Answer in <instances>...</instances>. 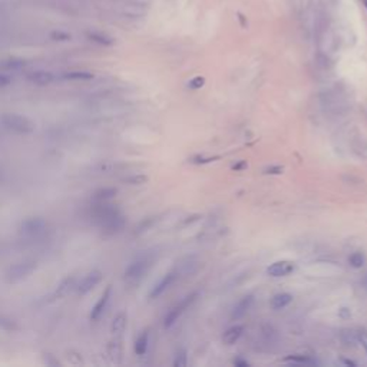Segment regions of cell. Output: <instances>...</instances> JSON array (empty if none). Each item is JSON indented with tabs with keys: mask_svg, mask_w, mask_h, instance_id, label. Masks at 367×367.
<instances>
[{
	"mask_svg": "<svg viewBox=\"0 0 367 367\" xmlns=\"http://www.w3.org/2000/svg\"><path fill=\"white\" fill-rule=\"evenodd\" d=\"M338 317H340V318H343V320L350 318V317H352V312H350V308H347V307H342V308L338 310Z\"/></svg>",
	"mask_w": 367,
	"mask_h": 367,
	"instance_id": "obj_34",
	"label": "cell"
},
{
	"mask_svg": "<svg viewBox=\"0 0 367 367\" xmlns=\"http://www.w3.org/2000/svg\"><path fill=\"white\" fill-rule=\"evenodd\" d=\"M292 302V296L290 292H280V294H276L271 298L270 306L272 310H282V308H286Z\"/></svg>",
	"mask_w": 367,
	"mask_h": 367,
	"instance_id": "obj_16",
	"label": "cell"
},
{
	"mask_svg": "<svg viewBox=\"0 0 367 367\" xmlns=\"http://www.w3.org/2000/svg\"><path fill=\"white\" fill-rule=\"evenodd\" d=\"M348 262L354 268H362L364 266V262H366V258H364V256L362 252H353L350 256V258H348Z\"/></svg>",
	"mask_w": 367,
	"mask_h": 367,
	"instance_id": "obj_26",
	"label": "cell"
},
{
	"mask_svg": "<svg viewBox=\"0 0 367 367\" xmlns=\"http://www.w3.org/2000/svg\"><path fill=\"white\" fill-rule=\"evenodd\" d=\"M148 181L146 175H142V174H132L130 176L124 178V182L130 184V185H142Z\"/></svg>",
	"mask_w": 367,
	"mask_h": 367,
	"instance_id": "obj_25",
	"label": "cell"
},
{
	"mask_svg": "<svg viewBox=\"0 0 367 367\" xmlns=\"http://www.w3.org/2000/svg\"><path fill=\"white\" fill-rule=\"evenodd\" d=\"M152 262H154V258L151 256H142L140 258L134 260L125 270V274H124L125 281L130 284H138L145 277V274L150 271Z\"/></svg>",
	"mask_w": 367,
	"mask_h": 367,
	"instance_id": "obj_2",
	"label": "cell"
},
{
	"mask_svg": "<svg viewBox=\"0 0 367 367\" xmlns=\"http://www.w3.org/2000/svg\"><path fill=\"white\" fill-rule=\"evenodd\" d=\"M12 84V78L6 74H0V89L9 86Z\"/></svg>",
	"mask_w": 367,
	"mask_h": 367,
	"instance_id": "obj_33",
	"label": "cell"
},
{
	"mask_svg": "<svg viewBox=\"0 0 367 367\" xmlns=\"http://www.w3.org/2000/svg\"><path fill=\"white\" fill-rule=\"evenodd\" d=\"M363 284H364V286H366V287H367V274H366V277L363 278Z\"/></svg>",
	"mask_w": 367,
	"mask_h": 367,
	"instance_id": "obj_38",
	"label": "cell"
},
{
	"mask_svg": "<svg viewBox=\"0 0 367 367\" xmlns=\"http://www.w3.org/2000/svg\"><path fill=\"white\" fill-rule=\"evenodd\" d=\"M0 122L6 130H12L14 134H32L34 130V124L29 118L19 115V114H3L0 116Z\"/></svg>",
	"mask_w": 367,
	"mask_h": 367,
	"instance_id": "obj_3",
	"label": "cell"
},
{
	"mask_svg": "<svg viewBox=\"0 0 367 367\" xmlns=\"http://www.w3.org/2000/svg\"><path fill=\"white\" fill-rule=\"evenodd\" d=\"M294 271V262L292 261H288V260H281V261H277L274 264H271L270 267L267 268V274L270 277H286L288 274H292Z\"/></svg>",
	"mask_w": 367,
	"mask_h": 367,
	"instance_id": "obj_9",
	"label": "cell"
},
{
	"mask_svg": "<svg viewBox=\"0 0 367 367\" xmlns=\"http://www.w3.org/2000/svg\"><path fill=\"white\" fill-rule=\"evenodd\" d=\"M86 36L90 42L99 44V46H106V48H108V46H112V44H114V39H112L110 36H108L106 33L88 32Z\"/></svg>",
	"mask_w": 367,
	"mask_h": 367,
	"instance_id": "obj_17",
	"label": "cell"
},
{
	"mask_svg": "<svg viewBox=\"0 0 367 367\" xmlns=\"http://www.w3.org/2000/svg\"><path fill=\"white\" fill-rule=\"evenodd\" d=\"M188 363V357H186V352L185 350H181L176 353L175 356V360H174V366L175 367H185Z\"/></svg>",
	"mask_w": 367,
	"mask_h": 367,
	"instance_id": "obj_27",
	"label": "cell"
},
{
	"mask_svg": "<svg viewBox=\"0 0 367 367\" xmlns=\"http://www.w3.org/2000/svg\"><path fill=\"white\" fill-rule=\"evenodd\" d=\"M102 278H104V274H102L99 270L90 271V272H88L82 280L79 281V284L76 286V287H78L76 290H78V292H79L80 296H85V294H88L89 292H92L98 284L102 281Z\"/></svg>",
	"mask_w": 367,
	"mask_h": 367,
	"instance_id": "obj_8",
	"label": "cell"
},
{
	"mask_svg": "<svg viewBox=\"0 0 367 367\" xmlns=\"http://www.w3.org/2000/svg\"><path fill=\"white\" fill-rule=\"evenodd\" d=\"M0 175H2V174H0Z\"/></svg>",
	"mask_w": 367,
	"mask_h": 367,
	"instance_id": "obj_40",
	"label": "cell"
},
{
	"mask_svg": "<svg viewBox=\"0 0 367 367\" xmlns=\"http://www.w3.org/2000/svg\"><path fill=\"white\" fill-rule=\"evenodd\" d=\"M48 228V222L42 216H30L20 224V234L28 238L40 237Z\"/></svg>",
	"mask_w": 367,
	"mask_h": 367,
	"instance_id": "obj_6",
	"label": "cell"
},
{
	"mask_svg": "<svg viewBox=\"0 0 367 367\" xmlns=\"http://www.w3.org/2000/svg\"><path fill=\"white\" fill-rule=\"evenodd\" d=\"M282 172V166H270L266 170V174H271V175H278Z\"/></svg>",
	"mask_w": 367,
	"mask_h": 367,
	"instance_id": "obj_36",
	"label": "cell"
},
{
	"mask_svg": "<svg viewBox=\"0 0 367 367\" xmlns=\"http://www.w3.org/2000/svg\"><path fill=\"white\" fill-rule=\"evenodd\" d=\"M95 78V75L92 72H88V70H70V72H66L64 75V79L66 80H92Z\"/></svg>",
	"mask_w": 367,
	"mask_h": 367,
	"instance_id": "obj_20",
	"label": "cell"
},
{
	"mask_svg": "<svg viewBox=\"0 0 367 367\" xmlns=\"http://www.w3.org/2000/svg\"><path fill=\"white\" fill-rule=\"evenodd\" d=\"M0 327L2 328H13V322L9 318H3L0 317Z\"/></svg>",
	"mask_w": 367,
	"mask_h": 367,
	"instance_id": "obj_35",
	"label": "cell"
},
{
	"mask_svg": "<svg viewBox=\"0 0 367 367\" xmlns=\"http://www.w3.org/2000/svg\"><path fill=\"white\" fill-rule=\"evenodd\" d=\"M340 340L346 347H354L357 343V332L356 330H352V328H344L342 330L340 333Z\"/></svg>",
	"mask_w": 367,
	"mask_h": 367,
	"instance_id": "obj_21",
	"label": "cell"
},
{
	"mask_svg": "<svg viewBox=\"0 0 367 367\" xmlns=\"http://www.w3.org/2000/svg\"><path fill=\"white\" fill-rule=\"evenodd\" d=\"M126 326H128V316H126V313L120 312L114 317V320L110 323V333L114 336H120L125 332Z\"/></svg>",
	"mask_w": 367,
	"mask_h": 367,
	"instance_id": "obj_14",
	"label": "cell"
},
{
	"mask_svg": "<svg viewBox=\"0 0 367 367\" xmlns=\"http://www.w3.org/2000/svg\"><path fill=\"white\" fill-rule=\"evenodd\" d=\"M236 364H238V366H248V363L247 362H234Z\"/></svg>",
	"mask_w": 367,
	"mask_h": 367,
	"instance_id": "obj_37",
	"label": "cell"
},
{
	"mask_svg": "<svg viewBox=\"0 0 367 367\" xmlns=\"http://www.w3.org/2000/svg\"><path fill=\"white\" fill-rule=\"evenodd\" d=\"M74 286H75V278H74V277H66L65 280L59 284V287L56 288L54 296H56V297H65L66 294L72 290Z\"/></svg>",
	"mask_w": 367,
	"mask_h": 367,
	"instance_id": "obj_24",
	"label": "cell"
},
{
	"mask_svg": "<svg viewBox=\"0 0 367 367\" xmlns=\"http://www.w3.org/2000/svg\"><path fill=\"white\" fill-rule=\"evenodd\" d=\"M28 80L34 84V85H38V86H46V85H50V84L54 82V74H50V72H48V70L39 69V70H33V72H30V74L28 75Z\"/></svg>",
	"mask_w": 367,
	"mask_h": 367,
	"instance_id": "obj_12",
	"label": "cell"
},
{
	"mask_svg": "<svg viewBox=\"0 0 367 367\" xmlns=\"http://www.w3.org/2000/svg\"><path fill=\"white\" fill-rule=\"evenodd\" d=\"M68 358H69V362L72 364H80L82 363V356L78 352H74V350L68 352Z\"/></svg>",
	"mask_w": 367,
	"mask_h": 367,
	"instance_id": "obj_32",
	"label": "cell"
},
{
	"mask_svg": "<svg viewBox=\"0 0 367 367\" xmlns=\"http://www.w3.org/2000/svg\"><path fill=\"white\" fill-rule=\"evenodd\" d=\"M36 268H38V262L34 260H23L20 262L13 264L10 268L6 271L4 278L8 282H19V281L28 278Z\"/></svg>",
	"mask_w": 367,
	"mask_h": 367,
	"instance_id": "obj_4",
	"label": "cell"
},
{
	"mask_svg": "<svg viewBox=\"0 0 367 367\" xmlns=\"http://www.w3.org/2000/svg\"><path fill=\"white\" fill-rule=\"evenodd\" d=\"M196 297H198V292H191V294H188V296H185L184 298H181V300L176 302L172 308L166 313L165 318H164V326H165L166 328H170L171 326H174V324L176 323L178 318L186 312V308H190V307L192 306V302L196 300Z\"/></svg>",
	"mask_w": 367,
	"mask_h": 367,
	"instance_id": "obj_5",
	"label": "cell"
},
{
	"mask_svg": "<svg viewBox=\"0 0 367 367\" xmlns=\"http://www.w3.org/2000/svg\"><path fill=\"white\" fill-rule=\"evenodd\" d=\"M204 85H206V79H204L202 76H195V78H192V79L188 82V88H190V89H194V90L201 89Z\"/></svg>",
	"mask_w": 367,
	"mask_h": 367,
	"instance_id": "obj_28",
	"label": "cell"
},
{
	"mask_svg": "<svg viewBox=\"0 0 367 367\" xmlns=\"http://www.w3.org/2000/svg\"><path fill=\"white\" fill-rule=\"evenodd\" d=\"M26 65V62L22 59H16V58H10V59H6L0 64V68L6 72H10V70H19Z\"/></svg>",
	"mask_w": 367,
	"mask_h": 367,
	"instance_id": "obj_22",
	"label": "cell"
},
{
	"mask_svg": "<svg viewBox=\"0 0 367 367\" xmlns=\"http://www.w3.org/2000/svg\"><path fill=\"white\" fill-rule=\"evenodd\" d=\"M148 344H150V334L148 332H144L142 334L135 340V354L136 356H144L148 350Z\"/></svg>",
	"mask_w": 367,
	"mask_h": 367,
	"instance_id": "obj_19",
	"label": "cell"
},
{
	"mask_svg": "<svg viewBox=\"0 0 367 367\" xmlns=\"http://www.w3.org/2000/svg\"><path fill=\"white\" fill-rule=\"evenodd\" d=\"M242 333H244V327L242 326H238V324L237 326H232L222 336V343L227 346L236 344L238 340L241 338Z\"/></svg>",
	"mask_w": 367,
	"mask_h": 367,
	"instance_id": "obj_15",
	"label": "cell"
},
{
	"mask_svg": "<svg viewBox=\"0 0 367 367\" xmlns=\"http://www.w3.org/2000/svg\"><path fill=\"white\" fill-rule=\"evenodd\" d=\"M200 268V261L195 257H186L184 258L180 266L176 267V270L180 271L181 276H194L195 272Z\"/></svg>",
	"mask_w": 367,
	"mask_h": 367,
	"instance_id": "obj_13",
	"label": "cell"
},
{
	"mask_svg": "<svg viewBox=\"0 0 367 367\" xmlns=\"http://www.w3.org/2000/svg\"><path fill=\"white\" fill-rule=\"evenodd\" d=\"M110 296H112V288H110V286H109V287L105 288V292H102V296L99 297V300H98L96 304H95L94 308H92V312H90V320H92V322H96V320L100 318V316L104 314V312H105L106 307H108Z\"/></svg>",
	"mask_w": 367,
	"mask_h": 367,
	"instance_id": "obj_10",
	"label": "cell"
},
{
	"mask_svg": "<svg viewBox=\"0 0 367 367\" xmlns=\"http://www.w3.org/2000/svg\"><path fill=\"white\" fill-rule=\"evenodd\" d=\"M50 38L54 40H56V42H68V40H70V34L66 32H62V30H54V32H52Z\"/></svg>",
	"mask_w": 367,
	"mask_h": 367,
	"instance_id": "obj_29",
	"label": "cell"
},
{
	"mask_svg": "<svg viewBox=\"0 0 367 367\" xmlns=\"http://www.w3.org/2000/svg\"><path fill=\"white\" fill-rule=\"evenodd\" d=\"M180 277H181V274H180V271L176 270V268H174L172 271L166 272L161 280L158 281V282L152 287L151 292H150V298L154 300V298L161 297L162 294L166 292V290L172 286L174 282H176V280H178Z\"/></svg>",
	"mask_w": 367,
	"mask_h": 367,
	"instance_id": "obj_7",
	"label": "cell"
},
{
	"mask_svg": "<svg viewBox=\"0 0 367 367\" xmlns=\"http://www.w3.org/2000/svg\"><path fill=\"white\" fill-rule=\"evenodd\" d=\"M92 214L99 224V227L104 228L105 231L118 232L125 227V218L120 214V211L115 206L105 204V201L94 206Z\"/></svg>",
	"mask_w": 367,
	"mask_h": 367,
	"instance_id": "obj_1",
	"label": "cell"
},
{
	"mask_svg": "<svg viewBox=\"0 0 367 367\" xmlns=\"http://www.w3.org/2000/svg\"><path fill=\"white\" fill-rule=\"evenodd\" d=\"M363 2H364V4H366V6H367V0H363Z\"/></svg>",
	"mask_w": 367,
	"mask_h": 367,
	"instance_id": "obj_39",
	"label": "cell"
},
{
	"mask_svg": "<svg viewBox=\"0 0 367 367\" xmlns=\"http://www.w3.org/2000/svg\"><path fill=\"white\" fill-rule=\"evenodd\" d=\"M106 356L112 362V363H118L122 357V346L119 344V342H110L106 346Z\"/></svg>",
	"mask_w": 367,
	"mask_h": 367,
	"instance_id": "obj_18",
	"label": "cell"
},
{
	"mask_svg": "<svg viewBox=\"0 0 367 367\" xmlns=\"http://www.w3.org/2000/svg\"><path fill=\"white\" fill-rule=\"evenodd\" d=\"M357 343L363 347V350L366 352L367 354V330H358L357 332Z\"/></svg>",
	"mask_w": 367,
	"mask_h": 367,
	"instance_id": "obj_30",
	"label": "cell"
},
{
	"mask_svg": "<svg viewBox=\"0 0 367 367\" xmlns=\"http://www.w3.org/2000/svg\"><path fill=\"white\" fill-rule=\"evenodd\" d=\"M252 304H254V297H252V296H246V297H242V298L234 306L232 313H231V318H232V320H240V318H242L244 316H247V313H248L250 310H251V307H252Z\"/></svg>",
	"mask_w": 367,
	"mask_h": 367,
	"instance_id": "obj_11",
	"label": "cell"
},
{
	"mask_svg": "<svg viewBox=\"0 0 367 367\" xmlns=\"http://www.w3.org/2000/svg\"><path fill=\"white\" fill-rule=\"evenodd\" d=\"M287 362H292V363H300V364H316V362L314 360H310V358H307V357H297V356H292V357H287L286 358Z\"/></svg>",
	"mask_w": 367,
	"mask_h": 367,
	"instance_id": "obj_31",
	"label": "cell"
},
{
	"mask_svg": "<svg viewBox=\"0 0 367 367\" xmlns=\"http://www.w3.org/2000/svg\"><path fill=\"white\" fill-rule=\"evenodd\" d=\"M116 194H118L116 188H110V186L109 188H100L94 194V200L98 202H104V201H108L110 198H114Z\"/></svg>",
	"mask_w": 367,
	"mask_h": 367,
	"instance_id": "obj_23",
	"label": "cell"
}]
</instances>
